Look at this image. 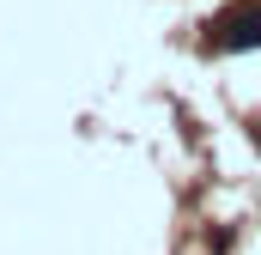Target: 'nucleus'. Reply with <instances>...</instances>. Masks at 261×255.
Listing matches in <instances>:
<instances>
[{
    "label": "nucleus",
    "mask_w": 261,
    "mask_h": 255,
    "mask_svg": "<svg viewBox=\"0 0 261 255\" xmlns=\"http://www.w3.org/2000/svg\"><path fill=\"white\" fill-rule=\"evenodd\" d=\"M213 49H225V55H249V49H261V6H243V12L219 18Z\"/></svg>",
    "instance_id": "1"
}]
</instances>
